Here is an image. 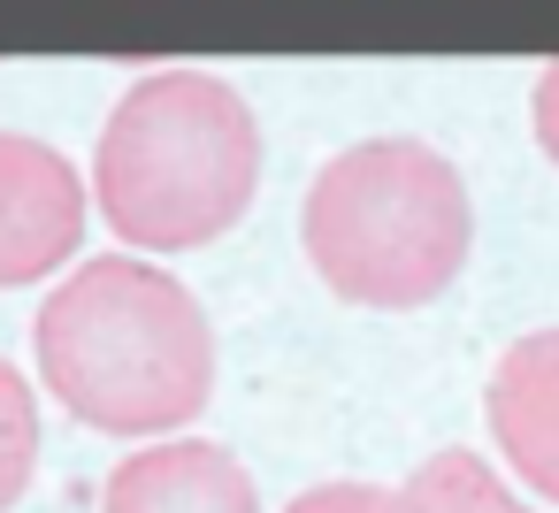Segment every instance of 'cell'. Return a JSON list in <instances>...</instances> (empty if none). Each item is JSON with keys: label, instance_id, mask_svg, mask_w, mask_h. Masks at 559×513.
<instances>
[{"label": "cell", "instance_id": "obj_4", "mask_svg": "<svg viewBox=\"0 0 559 513\" xmlns=\"http://www.w3.org/2000/svg\"><path fill=\"white\" fill-rule=\"evenodd\" d=\"M85 177L62 146L32 131H0V291L55 276L85 238Z\"/></svg>", "mask_w": 559, "mask_h": 513}, {"label": "cell", "instance_id": "obj_2", "mask_svg": "<svg viewBox=\"0 0 559 513\" xmlns=\"http://www.w3.org/2000/svg\"><path fill=\"white\" fill-rule=\"evenodd\" d=\"M261 192V116L215 70H146L100 123L93 200L146 253H192L246 223Z\"/></svg>", "mask_w": 559, "mask_h": 513}, {"label": "cell", "instance_id": "obj_7", "mask_svg": "<svg viewBox=\"0 0 559 513\" xmlns=\"http://www.w3.org/2000/svg\"><path fill=\"white\" fill-rule=\"evenodd\" d=\"M376 513H528V505L506 490V475L490 460L452 444V452H429L406 482H391Z\"/></svg>", "mask_w": 559, "mask_h": 513}, {"label": "cell", "instance_id": "obj_6", "mask_svg": "<svg viewBox=\"0 0 559 513\" xmlns=\"http://www.w3.org/2000/svg\"><path fill=\"white\" fill-rule=\"evenodd\" d=\"M100 513H261V490L230 444L169 437V444L131 452L100 482Z\"/></svg>", "mask_w": 559, "mask_h": 513}, {"label": "cell", "instance_id": "obj_1", "mask_svg": "<svg viewBox=\"0 0 559 513\" xmlns=\"http://www.w3.org/2000/svg\"><path fill=\"white\" fill-rule=\"evenodd\" d=\"M32 353L47 391L108 437H169L215 391L207 307L154 261L100 253L78 261L32 314Z\"/></svg>", "mask_w": 559, "mask_h": 513}, {"label": "cell", "instance_id": "obj_9", "mask_svg": "<svg viewBox=\"0 0 559 513\" xmlns=\"http://www.w3.org/2000/svg\"><path fill=\"white\" fill-rule=\"evenodd\" d=\"M376 505H383L376 482H314V490H299L284 513H376Z\"/></svg>", "mask_w": 559, "mask_h": 513}, {"label": "cell", "instance_id": "obj_3", "mask_svg": "<svg viewBox=\"0 0 559 513\" xmlns=\"http://www.w3.org/2000/svg\"><path fill=\"white\" fill-rule=\"evenodd\" d=\"M299 246L337 299L406 314L467 269L475 200L429 139H360L314 169Z\"/></svg>", "mask_w": 559, "mask_h": 513}, {"label": "cell", "instance_id": "obj_10", "mask_svg": "<svg viewBox=\"0 0 559 513\" xmlns=\"http://www.w3.org/2000/svg\"><path fill=\"white\" fill-rule=\"evenodd\" d=\"M528 116H536V146H544V154H551V169H559V62H544V70H536Z\"/></svg>", "mask_w": 559, "mask_h": 513}, {"label": "cell", "instance_id": "obj_5", "mask_svg": "<svg viewBox=\"0 0 559 513\" xmlns=\"http://www.w3.org/2000/svg\"><path fill=\"white\" fill-rule=\"evenodd\" d=\"M498 460L559 505V330H528L498 353L490 391H483Z\"/></svg>", "mask_w": 559, "mask_h": 513}, {"label": "cell", "instance_id": "obj_8", "mask_svg": "<svg viewBox=\"0 0 559 513\" xmlns=\"http://www.w3.org/2000/svg\"><path fill=\"white\" fill-rule=\"evenodd\" d=\"M32 467H39V406H32V383L0 360V513L24 498Z\"/></svg>", "mask_w": 559, "mask_h": 513}]
</instances>
